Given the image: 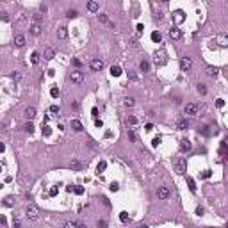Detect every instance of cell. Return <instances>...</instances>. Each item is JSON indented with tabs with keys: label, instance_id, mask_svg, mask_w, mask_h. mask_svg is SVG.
Segmentation results:
<instances>
[{
	"label": "cell",
	"instance_id": "cell-1",
	"mask_svg": "<svg viewBox=\"0 0 228 228\" xmlns=\"http://www.w3.org/2000/svg\"><path fill=\"white\" fill-rule=\"evenodd\" d=\"M25 216L29 217V219H38V217H39V209L36 205L30 203V205H27V209H25Z\"/></svg>",
	"mask_w": 228,
	"mask_h": 228
},
{
	"label": "cell",
	"instance_id": "cell-2",
	"mask_svg": "<svg viewBox=\"0 0 228 228\" xmlns=\"http://www.w3.org/2000/svg\"><path fill=\"white\" fill-rule=\"evenodd\" d=\"M184 112L187 114V116H198V112H200V105H196V103H185Z\"/></svg>",
	"mask_w": 228,
	"mask_h": 228
},
{
	"label": "cell",
	"instance_id": "cell-3",
	"mask_svg": "<svg viewBox=\"0 0 228 228\" xmlns=\"http://www.w3.org/2000/svg\"><path fill=\"white\" fill-rule=\"evenodd\" d=\"M169 196H171L169 187H166V185H160V187H157V198H159V200H168Z\"/></svg>",
	"mask_w": 228,
	"mask_h": 228
},
{
	"label": "cell",
	"instance_id": "cell-4",
	"mask_svg": "<svg viewBox=\"0 0 228 228\" xmlns=\"http://www.w3.org/2000/svg\"><path fill=\"white\" fill-rule=\"evenodd\" d=\"M70 80L73 82V84H82V80H84V73L79 71V70L71 71V73H70Z\"/></svg>",
	"mask_w": 228,
	"mask_h": 228
},
{
	"label": "cell",
	"instance_id": "cell-5",
	"mask_svg": "<svg viewBox=\"0 0 228 228\" xmlns=\"http://www.w3.org/2000/svg\"><path fill=\"white\" fill-rule=\"evenodd\" d=\"M153 63H155V66L166 64V54H164V52H157V54L153 55Z\"/></svg>",
	"mask_w": 228,
	"mask_h": 228
},
{
	"label": "cell",
	"instance_id": "cell-6",
	"mask_svg": "<svg viewBox=\"0 0 228 228\" xmlns=\"http://www.w3.org/2000/svg\"><path fill=\"white\" fill-rule=\"evenodd\" d=\"M180 68H182V71H189L193 68V61L189 57H182L180 59Z\"/></svg>",
	"mask_w": 228,
	"mask_h": 228
},
{
	"label": "cell",
	"instance_id": "cell-7",
	"mask_svg": "<svg viewBox=\"0 0 228 228\" xmlns=\"http://www.w3.org/2000/svg\"><path fill=\"white\" fill-rule=\"evenodd\" d=\"M175 171L177 173H185V159H178L177 162H175Z\"/></svg>",
	"mask_w": 228,
	"mask_h": 228
},
{
	"label": "cell",
	"instance_id": "cell-8",
	"mask_svg": "<svg viewBox=\"0 0 228 228\" xmlns=\"http://www.w3.org/2000/svg\"><path fill=\"white\" fill-rule=\"evenodd\" d=\"M169 38H171V39H175V41L180 39V38H182V30H180V29H177V27L169 29Z\"/></svg>",
	"mask_w": 228,
	"mask_h": 228
},
{
	"label": "cell",
	"instance_id": "cell-9",
	"mask_svg": "<svg viewBox=\"0 0 228 228\" xmlns=\"http://www.w3.org/2000/svg\"><path fill=\"white\" fill-rule=\"evenodd\" d=\"M191 148H193V144H191L189 139H182L180 141V152H189Z\"/></svg>",
	"mask_w": 228,
	"mask_h": 228
},
{
	"label": "cell",
	"instance_id": "cell-10",
	"mask_svg": "<svg viewBox=\"0 0 228 228\" xmlns=\"http://www.w3.org/2000/svg\"><path fill=\"white\" fill-rule=\"evenodd\" d=\"M91 68L95 70V71H100V70L103 68V61H102V59H93V61H91Z\"/></svg>",
	"mask_w": 228,
	"mask_h": 228
},
{
	"label": "cell",
	"instance_id": "cell-11",
	"mask_svg": "<svg viewBox=\"0 0 228 228\" xmlns=\"http://www.w3.org/2000/svg\"><path fill=\"white\" fill-rule=\"evenodd\" d=\"M57 38L59 39H66L68 38V29L66 27H59L57 29Z\"/></svg>",
	"mask_w": 228,
	"mask_h": 228
},
{
	"label": "cell",
	"instance_id": "cell-12",
	"mask_svg": "<svg viewBox=\"0 0 228 228\" xmlns=\"http://www.w3.org/2000/svg\"><path fill=\"white\" fill-rule=\"evenodd\" d=\"M25 118L27 119H34L36 118V109L34 107H27L25 109Z\"/></svg>",
	"mask_w": 228,
	"mask_h": 228
},
{
	"label": "cell",
	"instance_id": "cell-13",
	"mask_svg": "<svg viewBox=\"0 0 228 228\" xmlns=\"http://www.w3.org/2000/svg\"><path fill=\"white\" fill-rule=\"evenodd\" d=\"M177 127H178V130H187V128H189V121L185 119V118H182V119H178Z\"/></svg>",
	"mask_w": 228,
	"mask_h": 228
},
{
	"label": "cell",
	"instance_id": "cell-14",
	"mask_svg": "<svg viewBox=\"0 0 228 228\" xmlns=\"http://www.w3.org/2000/svg\"><path fill=\"white\" fill-rule=\"evenodd\" d=\"M71 128H73L75 132H82V130H84V127H82V123L79 119H71Z\"/></svg>",
	"mask_w": 228,
	"mask_h": 228
},
{
	"label": "cell",
	"instance_id": "cell-15",
	"mask_svg": "<svg viewBox=\"0 0 228 228\" xmlns=\"http://www.w3.org/2000/svg\"><path fill=\"white\" fill-rule=\"evenodd\" d=\"M14 45H16V46H23V45H25V36L16 34V36H14Z\"/></svg>",
	"mask_w": 228,
	"mask_h": 228
},
{
	"label": "cell",
	"instance_id": "cell-16",
	"mask_svg": "<svg viewBox=\"0 0 228 228\" xmlns=\"http://www.w3.org/2000/svg\"><path fill=\"white\" fill-rule=\"evenodd\" d=\"M173 18H175V22H177V23H182L185 16H184V13L178 9V11H175V13H173Z\"/></svg>",
	"mask_w": 228,
	"mask_h": 228
},
{
	"label": "cell",
	"instance_id": "cell-17",
	"mask_svg": "<svg viewBox=\"0 0 228 228\" xmlns=\"http://www.w3.org/2000/svg\"><path fill=\"white\" fill-rule=\"evenodd\" d=\"M30 32H32L34 36H39L41 34V23H32L30 25Z\"/></svg>",
	"mask_w": 228,
	"mask_h": 228
},
{
	"label": "cell",
	"instance_id": "cell-18",
	"mask_svg": "<svg viewBox=\"0 0 228 228\" xmlns=\"http://www.w3.org/2000/svg\"><path fill=\"white\" fill-rule=\"evenodd\" d=\"M98 9H100L98 2H93V0H91V2H87V11H91V13H96Z\"/></svg>",
	"mask_w": 228,
	"mask_h": 228
},
{
	"label": "cell",
	"instance_id": "cell-19",
	"mask_svg": "<svg viewBox=\"0 0 228 228\" xmlns=\"http://www.w3.org/2000/svg\"><path fill=\"white\" fill-rule=\"evenodd\" d=\"M139 70L143 71V73H148V71H150V63H148V61H141Z\"/></svg>",
	"mask_w": 228,
	"mask_h": 228
},
{
	"label": "cell",
	"instance_id": "cell-20",
	"mask_svg": "<svg viewBox=\"0 0 228 228\" xmlns=\"http://www.w3.org/2000/svg\"><path fill=\"white\" fill-rule=\"evenodd\" d=\"M54 57H55L54 48H46V50H45V59H46V61H52Z\"/></svg>",
	"mask_w": 228,
	"mask_h": 228
},
{
	"label": "cell",
	"instance_id": "cell-21",
	"mask_svg": "<svg viewBox=\"0 0 228 228\" xmlns=\"http://www.w3.org/2000/svg\"><path fill=\"white\" fill-rule=\"evenodd\" d=\"M105 168H107V162H105V160L98 162V166H96V173H98V175H100V173H103V171H105Z\"/></svg>",
	"mask_w": 228,
	"mask_h": 228
},
{
	"label": "cell",
	"instance_id": "cell-22",
	"mask_svg": "<svg viewBox=\"0 0 228 228\" xmlns=\"http://www.w3.org/2000/svg\"><path fill=\"white\" fill-rule=\"evenodd\" d=\"M111 75H112V77H119V75H121V68H119V66H112V68H111Z\"/></svg>",
	"mask_w": 228,
	"mask_h": 228
},
{
	"label": "cell",
	"instance_id": "cell-23",
	"mask_svg": "<svg viewBox=\"0 0 228 228\" xmlns=\"http://www.w3.org/2000/svg\"><path fill=\"white\" fill-rule=\"evenodd\" d=\"M207 75H209V77H216V75H217V68H214V66H207Z\"/></svg>",
	"mask_w": 228,
	"mask_h": 228
},
{
	"label": "cell",
	"instance_id": "cell-24",
	"mask_svg": "<svg viewBox=\"0 0 228 228\" xmlns=\"http://www.w3.org/2000/svg\"><path fill=\"white\" fill-rule=\"evenodd\" d=\"M39 59H41L39 52H32V55H30V61H32V64H38V63H39Z\"/></svg>",
	"mask_w": 228,
	"mask_h": 228
},
{
	"label": "cell",
	"instance_id": "cell-25",
	"mask_svg": "<svg viewBox=\"0 0 228 228\" xmlns=\"http://www.w3.org/2000/svg\"><path fill=\"white\" fill-rule=\"evenodd\" d=\"M160 39H162V36H160V32H152V41H155V43H160Z\"/></svg>",
	"mask_w": 228,
	"mask_h": 228
},
{
	"label": "cell",
	"instance_id": "cell-26",
	"mask_svg": "<svg viewBox=\"0 0 228 228\" xmlns=\"http://www.w3.org/2000/svg\"><path fill=\"white\" fill-rule=\"evenodd\" d=\"M217 43H219V46H228V38L219 36V38H217Z\"/></svg>",
	"mask_w": 228,
	"mask_h": 228
},
{
	"label": "cell",
	"instance_id": "cell-27",
	"mask_svg": "<svg viewBox=\"0 0 228 228\" xmlns=\"http://www.w3.org/2000/svg\"><path fill=\"white\" fill-rule=\"evenodd\" d=\"M187 185H189V189H191L193 193H196V184H194V180H193L191 177H187Z\"/></svg>",
	"mask_w": 228,
	"mask_h": 228
},
{
	"label": "cell",
	"instance_id": "cell-28",
	"mask_svg": "<svg viewBox=\"0 0 228 228\" xmlns=\"http://www.w3.org/2000/svg\"><path fill=\"white\" fill-rule=\"evenodd\" d=\"M50 112L54 114V116H59V112H61V107H59V105H52V107H50Z\"/></svg>",
	"mask_w": 228,
	"mask_h": 228
},
{
	"label": "cell",
	"instance_id": "cell-29",
	"mask_svg": "<svg viewBox=\"0 0 228 228\" xmlns=\"http://www.w3.org/2000/svg\"><path fill=\"white\" fill-rule=\"evenodd\" d=\"M196 89H198L200 95H207V87H205V84H198V86H196Z\"/></svg>",
	"mask_w": 228,
	"mask_h": 228
},
{
	"label": "cell",
	"instance_id": "cell-30",
	"mask_svg": "<svg viewBox=\"0 0 228 228\" xmlns=\"http://www.w3.org/2000/svg\"><path fill=\"white\" fill-rule=\"evenodd\" d=\"M64 228H79V223H75V221H68V223L64 225Z\"/></svg>",
	"mask_w": 228,
	"mask_h": 228
},
{
	"label": "cell",
	"instance_id": "cell-31",
	"mask_svg": "<svg viewBox=\"0 0 228 228\" xmlns=\"http://www.w3.org/2000/svg\"><path fill=\"white\" fill-rule=\"evenodd\" d=\"M119 219H121L123 223H127V221H128V214H127V212H119Z\"/></svg>",
	"mask_w": 228,
	"mask_h": 228
},
{
	"label": "cell",
	"instance_id": "cell-32",
	"mask_svg": "<svg viewBox=\"0 0 228 228\" xmlns=\"http://www.w3.org/2000/svg\"><path fill=\"white\" fill-rule=\"evenodd\" d=\"M109 189H111V191H112V193H116V191H118V189H119V185H118V184H116V182H112V184H111V185H109Z\"/></svg>",
	"mask_w": 228,
	"mask_h": 228
},
{
	"label": "cell",
	"instance_id": "cell-33",
	"mask_svg": "<svg viewBox=\"0 0 228 228\" xmlns=\"http://www.w3.org/2000/svg\"><path fill=\"white\" fill-rule=\"evenodd\" d=\"M123 103H125L127 107H132V105H134V98H128V96H127V98H125V102H123Z\"/></svg>",
	"mask_w": 228,
	"mask_h": 228
},
{
	"label": "cell",
	"instance_id": "cell-34",
	"mask_svg": "<svg viewBox=\"0 0 228 228\" xmlns=\"http://www.w3.org/2000/svg\"><path fill=\"white\" fill-rule=\"evenodd\" d=\"M98 20L102 23H109V20H107V14H98Z\"/></svg>",
	"mask_w": 228,
	"mask_h": 228
},
{
	"label": "cell",
	"instance_id": "cell-35",
	"mask_svg": "<svg viewBox=\"0 0 228 228\" xmlns=\"http://www.w3.org/2000/svg\"><path fill=\"white\" fill-rule=\"evenodd\" d=\"M50 95L54 96V98H57V96H59V89H57V87H52V89H50Z\"/></svg>",
	"mask_w": 228,
	"mask_h": 228
},
{
	"label": "cell",
	"instance_id": "cell-36",
	"mask_svg": "<svg viewBox=\"0 0 228 228\" xmlns=\"http://www.w3.org/2000/svg\"><path fill=\"white\" fill-rule=\"evenodd\" d=\"M25 130H27L29 134H32V132H34V125H32V123H27V125H25Z\"/></svg>",
	"mask_w": 228,
	"mask_h": 228
},
{
	"label": "cell",
	"instance_id": "cell-37",
	"mask_svg": "<svg viewBox=\"0 0 228 228\" xmlns=\"http://www.w3.org/2000/svg\"><path fill=\"white\" fill-rule=\"evenodd\" d=\"M128 123L130 125H137V118L136 116H128Z\"/></svg>",
	"mask_w": 228,
	"mask_h": 228
},
{
	"label": "cell",
	"instance_id": "cell-38",
	"mask_svg": "<svg viewBox=\"0 0 228 228\" xmlns=\"http://www.w3.org/2000/svg\"><path fill=\"white\" fill-rule=\"evenodd\" d=\"M128 137H130V141L136 143V132H134V130H128Z\"/></svg>",
	"mask_w": 228,
	"mask_h": 228
},
{
	"label": "cell",
	"instance_id": "cell-39",
	"mask_svg": "<svg viewBox=\"0 0 228 228\" xmlns=\"http://www.w3.org/2000/svg\"><path fill=\"white\" fill-rule=\"evenodd\" d=\"M152 144H153V146H155V148H157V146H159V144H160V137H153V141H152Z\"/></svg>",
	"mask_w": 228,
	"mask_h": 228
},
{
	"label": "cell",
	"instance_id": "cell-40",
	"mask_svg": "<svg viewBox=\"0 0 228 228\" xmlns=\"http://www.w3.org/2000/svg\"><path fill=\"white\" fill-rule=\"evenodd\" d=\"M71 168H73V169H80V162L79 160H73V162H71Z\"/></svg>",
	"mask_w": 228,
	"mask_h": 228
},
{
	"label": "cell",
	"instance_id": "cell-41",
	"mask_svg": "<svg viewBox=\"0 0 228 228\" xmlns=\"http://www.w3.org/2000/svg\"><path fill=\"white\" fill-rule=\"evenodd\" d=\"M66 16H68V18H77V11H73V9H71V11H68Z\"/></svg>",
	"mask_w": 228,
	"mask_h": 228
},
{
	"label": "cell",
	"instance_id": "cell-42",
	"mask_svg": "<svg viewBox=\"0 0 228 228\" xmlns=\"http://www.w3.org/2000/svg\"><path fill=\"white\" fill-rule=\"evenodd\" d=\"M43 134H45V136H50V134H52V130H50V127L46 125V127H43Z\"/></svg>",
	"mask_w": 228,
	"mask_h": 228
},
{
	"label": "cell",
	"instance_id": "cell-43",
	"mask_svg": "<svg viewBox=\"0 0 228 228\" xmlns=\"http://www.w3.org/2000/svg\"><path fill=\"white\" fill-rule=\"evenodd\" d=\"M128 79H130V80H137V75L134 73V71H128Z\"/></svg>",
	"mask_w": 228,
	"mask_h": 228
},
{
	"label": "cell",
	"instance_id": "cell-44",
	"mask_svg": "<svg viewBox=\"0 0 228 228\" xmlns=\"http://www.w3.org/2000/svg\"><path fill=\"white\" fill-rule=\"evenodd\" d=\"M0 223H2V228H7V219H5V217L2 216V217H0Z\"/></svg>",
	"mask_w": 228,
	"mask_h": 228
},
{
	"label": "cell",
	"instance_id": "cell-45",
	"mask_svg": "<svg viewBox=\"0 0 228 228\" xmlns=\"http://www.w3.org/2000/svg\"><path fill=\"white\" fill-rule=\"evenodd\" d=\"M57 193H59V187H52L50 189V196H55Z\"/></svg>",
	"mask_w": 228,
	"mask_h": 228
},
{
	"label": "cell",
	"instance_id": "cell-46",
	"mask_svg": "<svg viewBox=\"0 0 228 228\" xmlns=\"http://www.w3.org/2000/svg\"><path fill=\"white\" fill-rule=\"evenodd\" d=\"M73 193H77V194H82V193H84V187H80V185H79V187H75V189H73Z\"/></svg>",
	"mask_w": 228,
	"mask_h": 228
},
{
	"label": "cell",
	"instance_id": "cell-47",
	"mask_svg": "<svg viewBox=\"0 0 228 228\" xmlns=\"http://www.w3.org/2000/svg\"><path fill=\"white\" fill-rule=\"evenodd\" d=\"M98 228H107V221H98Z\"/></svg>",
	"mask_w": 228,
	"mask_h": 228
},
{
	"label": "cell",
	"instance_id": "cell-48",
	"mask_svg": "<svg viewBox=\"0 0 228 228\" xmlns=\"http://www.w3.org/2000/svg\"><path fill=\"white\" fill-rule=\"evenodd\" d=\"M223 105H225V100H221V98H219V100L216 102V107H219V109H221Z\"/></svg>",
	"mask_w": 228,
	"mask_h": 228
},
{
	"label": "cell",
	"instance_id": "cell-49",
	"mask_svg": "<svg viewBox=\"0 0 228 228\" xmlns=\"http://www.w3.org/2000/svg\"><path fill=\"white\" fill-rule=\"evenodd\" d=\"M95 125H96L98 128H102V127H103V123H102V119H98V118H96V119H95Z\"/></svg>",
	"mask_w": 228,
	"mask_h": 228
},
{
	"label": "cell",
	"instance_id": "cell-50",
	"mask_svg": "<svg viewBox=\"0 0 228 228\" xmlns=\"http://www.w3.org/2000/svg\"><path fill=\"white\" fill-rule=\"evenodd\" d=\"M73 66H75V68H80V66H82V63H80L79 59H73Z\"/></svg>",
	"mask_w": 228,
	"mask_h": 228
},
{
	"label": "cell",
	"instance_id": "cell-51",
	"mask_svg": "<svg viewBox=\"0 0 228 228\" xmlns=\"http://www.w3.org/2000/svg\"><path fill=\"white\" fill-rule=\"evenodd\" d=\"M201 177H203V178H209V177H210V171H209V169L203 171V173H201Z\"/></svg>",
	"mask_w": 228,
	"mask_h": 228
},
{
	"label": "cell",
	"instance_id": "cell-52",
	"mask_svg": "<svg viewBox=\"0 0 228 228\" xmlns=\"http://www.w3.org/2000/svg\"><path fill=\"white\" fill-rule=\"evenodd\" d=\"M196 214H198V216H203V207H198V209H196Z\"/></svg>",
	"mask_w": 228,
	"mask_h": 228
},
{
	"label": "cell",
	"instance_id": "cell-53",
	"mask_svg": "<svg viewBox=\"0 0 228 228\" xmlns=\"http://www.w3.org/2000/svg\"><path fill=\"white\" fill-rule=\"evenodd\" d=\"M4 205H7V207H11V205H13V201H11V198H5V201H4Z\"/></svg>",
	"mask_w": 228,
	"mask_h": 228
},
{
	"label": "cell",
	"instance_id": "cell-54",
	"mask_svg": "<svg viewBox=\"0 0 228 228\" xmlns=\"http://www.w3.org/2000/svg\"><path fill=\"white\" fill-rule=\"evenodd\" d=\"M91 114H93V116H95V118H96V116H98V109H96V107H93V111H91Z\"/></svg>",
	"mask_w": 228,
	"mask_h": 228
},
{
	"label": "cell",
	"instance_id": "cell-55",
	"mask_svg": "<svg viewBox=\"0 0 228 228\" xmlns=\"http://www.w3.org/2000/svg\"><path fill=\"white\" fill-rule=\"evenodd\" d=\"M11 79H13V80H20V75H18V73H11Z\"/></svg>",
	"mask_w": 228,
	"mask_h": 228
},
{
	"label": "cell",
	"instance_id": "cell-56",
	"mask_svg": "<svg viewBox=\"0 0 228 228\" xmlns=\"http://www.w3.org/2000/svg\"><path fill=\"white\" fill-rule=\"evenodd\" d=\"M136 29H137V32H143V30H144V27H143L141 23H137V27H136Z\"/></svg>",
	"mask_w": 228,
	"mask_h": 228
},
{
	"label": "cell",
	"instance_id": "cell-57",
	"mask_svg": "<svg viewBox=\"0 0 228 228\" xmlns=\"http://www.w3.org/2000/svg\"><path fill=\"white\" fill-rule=\"evenodd\" d=\"M144 128H146V132H150V130H153V125H152V123H148V125L144 127Z\"/></svg>",
	"mask_w": 228,
	"mask_h": 228
},
{
	"label": "cell",
	"instance_id": "cell-58",
	"mask_svg": "<svg viewBox=\"0 0 228 228\" xmlns=\"http://www.w3.org/2000/svg\"><path fill=\"white\" fill-rule=\"evenodd\" d=\"M20 226H22V225H20V221H18V219H14V228H20Z\"/></svg>",
	"mask_w": 228,
	"mask_h": 228
},
{
	"label": "cell",
	"instance_id": "cell-59",
	"mask_svg": "<svg viewBox=\"0 0 228 228\" xmlns=\"http://www.w3.org/2000/svg\"><path fill=\"white\" fill-rule=\"evenodd\" d=\"M79 228H87L86 225H82V223H79Z\"/></svg>",
	"mask_w": 228,
	"mask_h": 228
},
{
	"label": "cell",
	"instance_id": "cell-60",
	"mask_svg": "<svg viewBox=\"0 0 228 228\" xmlns=\"http://www.w3.org/2000/svg\"><path fill=\"white\" fill-rule=\"evenodd\" d=\"M136 228H148L146 225H139V226H136Z\"/></svg>",
	"mask_w": 228,
	"mask_h": 228
},
{
	"label": "cell",
	"instance_id": "cell-61",
	"mask_svg": "<svg viewBox=\"0 0 228 228\" xmlns=\"http://www.w3.org/2000/svg\"><path fill=\"white\" fill-rule=\"evenodd\" d=\"M226 228H228V223H226Z\"/></svg>",
	"mask_w": 228,
	"mask_h": 228
}]
</instances>
